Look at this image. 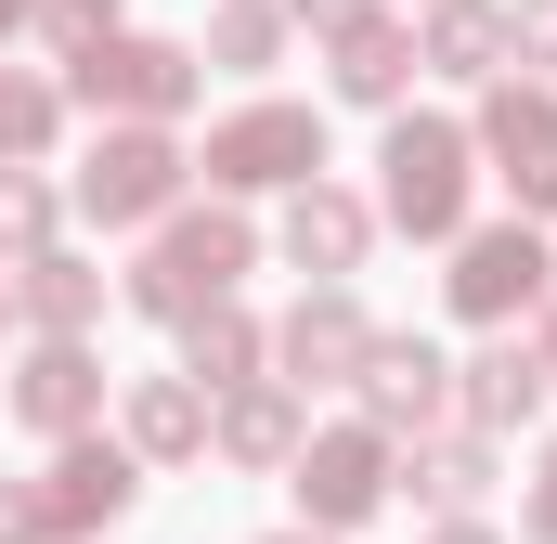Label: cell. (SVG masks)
<instances>
[{"label":"cell","instance_id":"1","mask_svg":"<svg viewBox=\"0 0 557 544\" xmlns=\"http://www.w3.org/2000/svg\"><path fill=\"white\" fill-rule=\"evenodd\" d=\"M389 195H403V221H454V143L403 131V143H389Z\"/></svg>","mask_w":557,"mask_h":544},{"label":"cell","instance_id":"2","mask_svg":"<svg viewBox=\"0 0 557 544\" xmlns=\"http://www.w3.org/2000/svg\"><path fill=\"white\" fill-rule=\"evenodd\" d=\"M156 195H169V156H156V143H117V156L91 169V208H156Z\"/></svg>","mask_w":557,"mask_h":544},{"label":"cell","instance_id":"3","mask_svg":"<svg viewBox=\"0 0 557 544\" xmlns=\"http://www.w3.org/2000/svg\"><path fill=\"white\" fill-rule=\"evenodd\" d=\"M221 272H234V234H221V221H208V234H182V247H169V260H156V298H169V311H182V298H195V285H221Z\"/></svg>","mask_w":557,"mask_h":544},{"label":"cell","instance_id":"4","mask_svg":"<svg viewBox=\"0 0 557 544\" xmlns=\"http://www.w3.org/2000/svg\"><path fill=\"white\" fill-rule=\"evenodd\" d=\"M298 156H311V131H298V118H260V131L221 143V169H234V182H273V169H298Z\"/></svg>","mask_w":557,"mask_h":544},{"label":"cell","instance_id":"5","mask_svg":"<svg viewBox=\"0 0 557 544\" xmlns=\"http://www.w3.org/2000/svg\"><path fill=\"white\" fill-rule=\"evenodd\" d=\"M493 143H506V169H519L532 195L557 182V118H545V104H506V118H493Z\"/></svg>","mask_w":557,"mask_h":544},{"label":"cell","instance_id":"6","mask_svg":"<svg viewBox=\"0 0 557 544\" xmlns=\"http://www.w3.org/2000/svg\"><path fill=\"white\" fill-rule=\"evenodd\" d=\"M311 493H324V519H350V506H376V454H363V441H337V454L311 467Z\"/></svg>","mask_w":557,"mask_h":544},{"label":"cell","instance_id":"7","mask_svg":"<svg viewBox=\"0 0 557 544\" xmlns=\"http://www.w3.org/2000/svg\"><path fill=\"white\" fill-rule=\"evenodd\" d=\"M467 298H480V311L532 298V247H519V234H506V247H480V260H467Z\"/></svg>","mask_w":557,"mask_h":544},{"label":"cell","instance_id":"8","mask_svg":"<svg viewBox=\"0 0 557 544\" xmlns=\"http://www.w3.org/2000/svg\"><path fill=\"white\" fill-rule=\"evenodd\" d=\"M428 376H441L428 350H389V363H376V403H389V415H428Z\"/></svg>","mask_w":557,"mask_h":544},{"label":"cell","instance_id":"9","mask_svg":"<svg viewBox=\"0 0 557 544\" xmlns=\"http://www.w3.org/2000/svg\"><path fill=\"white\" fill-rule=\"evenodd\" d=\"M298 260H350V208H298Z\"/></svg>","mask_w":557,"mask_h":544},{"label":"cell","instance_id":"10","mask_svg":"<svg viewBox=\"0 0 557 544\" xmlns=\"http://www.w3.org/2000/svg\"><path fill=\"white\" fill-rule=\"evenodd\" d=\"M545 519H557V480H545Z\"/></svg>","mask_w":557,"mask_h":544}]
</instances>
